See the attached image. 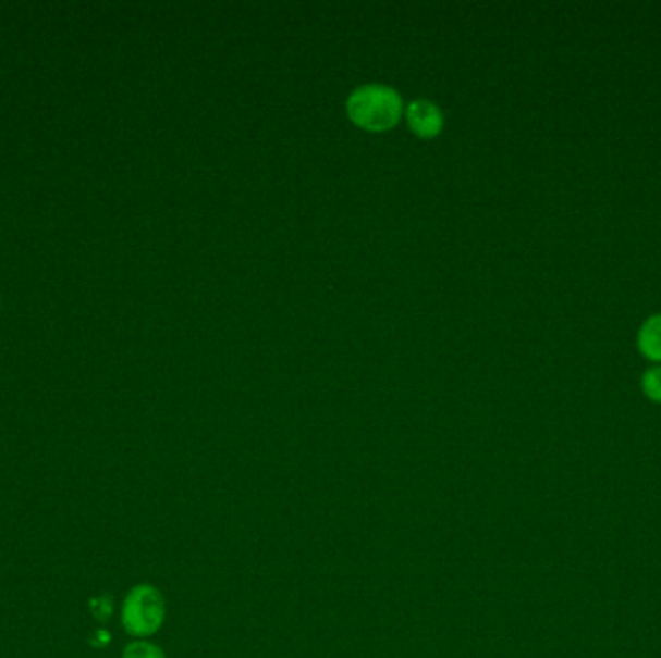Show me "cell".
<instances>
[{"mask_svg":"<svg viewBox=\"0 0 661 658\" xmlns=\"http://www.w3.org/2000/svg\"><path fill=\"white\" fill-rule=\"evenodd\" d=\"M346 111L354 124L362 128L387 129L401 119L403 99L393 87L368 84L354 89L346 101Z\"/></svg>","mask_w":661,"mask_h":658,"instance_id":"obj_1","label":"cell"},{"mask_svg":"<svg viewBox=\"0 0 661 658\" xmlns=\"http://www.w3.org/2000/svg\"><path fill=\"white\" fill-rule=\"evenodd\" d=\"M122 658H167L164 657V650L154 642H147V640H136V642H130L124 650H122Z\"/></svg>","mask_w":661,"mask_h":658,"instance_id":"obj_5","label":"cell"},{"mask_svg":"<svg viewBox=\"0 0 661 658\" xmlns=\"http://www.w3.org/2000/svg\"><path fill=\"white\" fill-rule=\"evenodd\" d=\"M89 607H91V614L95 616V620L107 622L112 614V598L107 597V595L91 598V600H89Z\"/></svg>","mask_w":661,"mask_h":658,"instance_id":"obj_7","label":"cell"},{"mask_svg":"<svg viewBox=\"0 0 661 658\" xmlns=\"http://www.w3.org/2000/svg\"><path fill=\"white\" fill-rule=\"evenodd\" d=\"M406 120L411 128L421 137H433L443 126V114L439 111L438 104L431 103L428 99L413 101L406 111Z\"/></svg>","mask_w":661,"mask_h":658,"instance_id":"obj_3","label":"cell"},{"mask_svg":"<svg viewBox=\"0 0 661 658\" xmlns=\"http://www.w3.org/2000/svg\"><path fill=\"white\" fill-rule=\"evenodd\" d=\"M167 618L163 593L151 583H139L122 600L121 622L136 640H147L159 632Z\"/></svg>","mask_w":661,"mask_h":658,"instance_id":"obj_2","label":"cell"},{"mask_svg":"<svg viewBox=\"0 0 661 658\" xmlns=\"http://www.w3.org/2000/svg\"><path fill=\"white\" fill-rule=\"evenodd\" d=\"M640 386L650 402L661 404V365L646 369Z\"/></svg>","mask_w":661,"mask_h":658,"instance_id":"obj_6","label":"cell"},{"mask_svg":"<svg viewBox=\"0 0 661 658\" xmlns=\"http://www.w3.org/2000/svg\"><path fill=\"white\" fill-rule=\"evenodd\" d=\"M91 645L94 647H107L109 643H111V633L103 630V628H99V630H95L94 635H91Z\"/></svg>","mask_w":661,"mask_h":658,"instance_id":"obj_8","label":"cell"},{"mask_svg":"<svg viewBox=\"0 0 661 658\" xmlns=\"http://www.w3.org/2000/svg\"><path fill=\"white\" fill-rule=\"evenodd\" d=\"M636 346L648 361L661 365V313L648 316L640 325V331L636 336Z\"/></svg>","mask_w":661,"mask_h":658,"instance_id":"obj_4","label":"cell"}]
</instances>
